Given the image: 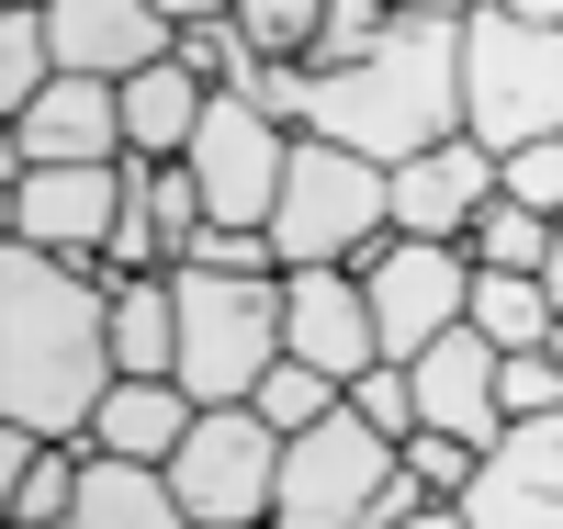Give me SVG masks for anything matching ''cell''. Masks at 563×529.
Returning a JSON list of instances; mask_svg holds the SVG:
<instances>
[{
	"label": "cell",
	"instance_id": "1",
	"mask_svg": "<svg viewBox=\"0 0 563 529\" xmlns=\"http://www.w3.org/2000/svg\"><path fill=\"white\" fill-rule=\"evenodd\" d=\"M113 383H124L113 282H90L45 249H12L0 260V417L34 428V440H90Z\"/></svg>",
	"mask_w": 563,
	"mask_h": 529
},
{
	"label": "cell",
	"instance_id": "2",
	"mask_svg": "<svg viewBox=\"0 0 563 529\" xmlns=\"http://www.w3.org/2000/svg\"><path fill=\"white\" fill-rule=\"evenodd\" d=\"M327 147H361L372 169H406L462 135V23H417L395 12V34L361 68H316V124Z\"/></svg>",
	"mask_w": 563,
	"mask_h": 529
},
{
	"label": "cell",
	"instance_id": "3",
	"mask_svg": "<svg viewBox=\"0 0 563 529\" xmlns=\"http://www.w3.org/2000/svg\"><path fill=\"white\" fill-rule=\"evenodd\" d=\"M395 236V169H372L361 147L294 135V180L271 203V260L282 271H361Z\"/></svg>",
	"mask_w": 563,
	"mask_h": 529
},
{
	"label": "cell",
	"instance_id": "4",
	"mask_svg": "<svg viewBox=\"0 0 563 529\" xmlns=\"http://www.w3.org/2000/svg\"><path fill=\"white\" fill-rule=\"evenodd\" d=\"M180 294V395L192 406H249L282 361V271H169Z\"/></svg>",
	"mask_w": 563,
	"mask_h": 529
},
{
	"label": "cell",
	"instance_id": "5",
	"mask_svg": "<svg viewBox=\"0 0 563 529\" xmlns=\"http://www.w3.org/2000/svg\"><path fill=\"white\" fill-rule=\"evenodd\" d=\"M462 135L496 147V158L563 135V34H541V23L485 0V12L462 23Z\"/></svg>",
	"mask_w": 563,
	"mask_h": 529
},
{
	"label": "cell",
	"instance_id": "6",
	"mask_svg": "<svg viewBox=\"0 0 563 529\" xmlns=\"http://www.w3.org/2000/svg\"><path fill=\"white\" fill-rule=\"evenodd\" d=\"M406 451L384 428H361L350 406L316 417L305 440H282V496H271V529H372V507L395 496Z\"/></svg>",
	"mask_w": 563,
	"mask_h": 529
},
{
	"label": "cell",
	"instance_id": "7",
	"mask_svg": "<svg viewBox=\"0 0 563 529\" xmlns=\"http://www.w3.org/2000/svg\"><path fill=\"white\" fill-rule=\"evenodd\" d=\"M169 496L192 529H260L282 496V428L260 406H203L192 440L169 451Z\"/></svg>",
	"mask_w": 563,
	"mask_h": 529
},
{
	"label": "cell",
	"instance_id": "8",
	"mask_svg": "<svg viewBox=\"0 0 563 529\" xmlns=\"http://www.w3.org/2000/svg\"><path fill=\"white\" fill-rule=\"evenodd\" d=\"M372 327H384V361H429L451 327H474V249H440V236H384L361 260Z\"/></svg>",
	"mask_w": 563,
	"mask_h": 529
},
{
	"label": "cell",
	"instance_id": "9",
	"mask_svg": "<svg viewBox=\"0 0 563 529\" xmlns=\"http://www.w3.org/2000/svg\"><path fill=\"white\" fill-rule=\"evenodd\" d=\"M124 203H135V158L113 169H12V249H45L102 282L113 236H124Z\"/></svg>",
	"mask_w": 563,
	"mask_h": 529
},
{
	"label": "cell",
	"instance_id": "10",
	"mask_svg": "<svg viewBox=\"0 0 563 529\" xmlns=\"http://www.w3.org/2000/svg\"><path fill=\"white\" fill-rule=\"evenodd\" d=\"M203 180V203L214 225H260L271 236V203H282V180H294V135H282L260 102H238V90H214V113L192 135V158H180Z\"/></svg>",
	"mask_w": 563,
	"mask_h": 529
},
{
	"label": "cell",
	"instance_id": "11",
	"mask_svg": "<svg viewBox=\"0 0 563 529\" xmlns=\"http://www.w3.org/2000/svg\"><path fill=\"white\" fill-rule=\"evenodd\" d=\"M282 361H316L327 383H361L384 361V327H372L361 271H282Z\"/></svg>",
	"mask_w": 563,
	"mask_h": 529
},
{
	"label": "cell",
	"instance_id": "12",
	"mask_svg": "<svg viewBox=\"0 0 563 529\" xmlns=\"http://www.w3.org/2000/svg\"><path fill=\"white\" fill-rule=\"evenodd\" d=\"M474 529H563V417H519L485 451V473L462 485Z\"/></svg>",
	"mask_w": 563,
	"mask_h": 529
},
{
	"label": "cell",
	"instance_id": "13",
	"mask_svg": "<svg viewBox=\"0 0 563 529\" xmlns=\"http://www.w3.org/2000/svg\"><path fill=\"white\" fill-rule=\"evenodd\" d=\"M406 372H417V428H440V440H474V451L507 440V395H496L507 350H496V339L451 327V339H440L429 361H406Z\"/></svg>",
	"mask_w": 563,
	"mask_h": 529
},
{
	"label": "cell",
	"instance_id": "14",
	"mask_svg": "<svg viewBox=\"0 0 563 529\" xmlns=\"http://www.w3.org/2000/svg\"><path fill=\"white\" fill-rule=\"evenodd\" d=\"M12 158L23 169H113L124 158V79H57L12 124Z\"/></svg>",
	"mask_w": 563,
	"mask_h": 529
},
{
	"label": "cell",
	"instance_id": "15",
	"mask_svg": "<svg viewBox=\"0 0 563 529\" xmlns=\"http://www.w3.org/2000/svg\"><path fill=\"white\" fill-rule=\"evenodd\" d=\"M496 203V147H474V135H451V147L406 158L395 169V236H440V249H462V236L485 225Z\"/></svg>",
	"mask_w": 563,
	"mask_h": 529
},
{
	"label": "cell",
	"instance_id": "16",
	"mask_svg": "<svg viewBox=\"0 0 563 529\" xmlns=\"http://www.w3.org/2000/svg\"><path fill=\"white\" fill-rule=\"evenodd\" d=\"M45 34H57L68 79H135V68L180 57V34L147 12V0H45Z\"/></svg>",
	"mask_w": 563,
	"mask_h": 529
},
{
	"label": "cell",
	"instance_id": "17",
	"mask_svg": "<svg viewBox=\"0 0 563 529\" xmlns=\"http://www.w3.org/2000/svg\"><path fill=\"white\" fill-rule=\"evenodd\" d=\"M203 113H214V79H192L180 57L135 68V79H124V158H135V169H169V158H192Z\"/></svg>",
	"mask_w": 563,
	"mask_h": 529
},
{
	"label": "cell",
	"instance_id": "18",
	"mask_svg": "<svg viewBox=\"0 0 563 529\" xmlns=\"http://www.w3.org/2000/svg\"><path fill=\"white\" fill-rule=\"evenodd\" d=\"M192 395H180V383H113L102 395V417H90V451H113V462H158L169 473V451L192 440Z\"/></svg>",
	"mask_w": 563,
	"mask_h": 529
},
{
	"label": "cell",
	"instance_id": "19",
	"mask_svg": "<svg viewBox=\"0 0 563 529\" xmlns=\"http://www.w3.org/2000/svg\"><path fill=\"white\" fill-rule=\"evenodd\" d=\"M68 518H79V529H192L158 462H113V451H90V473H79V507H68Z\"/></svg>",
	"mask_w": 563,
	"mask_h": 529
},
{
	"label": "cell",
	"instance_id": "20",
	"mask_svg": "<svg viewBox=\"0 0 563 529\" xmlns=\"http://www.w3.org/2000/svg\"><path fill=\"white\" fill-rule=\"evenodd\" d=\"M113 361H124V383H169L180 372V294H169V271L113 282Z\"/></svg>",
	"mask_w": 563,
	"mask_h": 529
},
{
	"label": "cell",
	"instance_id": "21",
	"mask_svg": "<svg viewBox=\"0 0 563 529\" xmlns=\"http://www.w3.org/2000/svg\"><path fill=\"white\" fill-rule=\"evenodd\" d=\"M474 339H496V350H552V339H563L552 282H541V271H474Z\"/></svg>",
	"mask_w": 563,
	"mask_h": 529
},
{
	"label": "cell",
	"instance_id": "22",
	"mask_svg": "<svg viewBox=\"0 0 563 529\" xmlns=\"http://www.w3.org/2000/svg\"><path fill=\"white\" fill-rule=\"evenodd\" d=\"M552 214H530V203H507V191H496V203H485V225L474 236H462V249H474V271H552Z\"/></svg>",
	"mask_w": 563,
	"mask_h": 529
},
{
	"label": "cell",
	"instance_id": "23",
	"mask_svg": "<svg viewBox=\"0 0 563 529\" xmlns=\"http://www.w3.org/2000/svg\"><path fill=\"white\" fill-rule=\"evenodd\" d=\"M79 473H90V440H45V451L23 462V485H12V529L68 518V507H79Z\"/></svg>",
	"mask_w": 563,
	"mask_h": 529
},
{
	"label": "cell",
	"instance_id": "24",
	"mask_svg": "<svg viewBox=\"0 0 563 529\" xmlns=\"http://www.w3.org/2000/svg\"><path fill=\"white\" fill-rule=\"evenodd\" d=\"M249 406H260V417L282 428V440H305L316 417H339V406H350V383H327L316 361H271V383H260Z\"/></svg>",
	"mask_w": 563,
	"mask_h": 529
},
{
	"label": "cell",
	"instance_id": "25",
	"mask_svg": "<svg viewBox=\"0 0 563 529\" xmlns=\"http://www.w3.org/2000/svg\"><path fill=\"white\" fill-rule=\"evenodd\" d=\"M238 34L260 45V57H294V68H316V34H327V0H238Z\"/></svg>",
	"mask_w": 563,
	"mask_h": 529
},
{
	"label": "cell",
	"instance_id": "26",
	"mask_svg": "<svg viewBox=\"0 0 563 529\" xmlns=\"http://www.w3.org/2000/svg\"><path fill=\"white\" fill-rule=\"evenodd\" d=\"M350 417L384 428V440L406 451V440H417V372H406V361H372V372L350 383Z\"/></svg>",
	"mask_w": 563,
	"mask_h": 529
},
{
	"label": "cell",
	"instance_id": "27",
	"mask_svg": "<svg viewBox=\"0 0 563 529\" xmlns=\"http://www.w3.org/2000/svg\"><path fill=\"white\" fill-rule=\"evenodd\" d=\"M395 34V0H327V34H316V68H361L372 45Z\"/></svg>",
	"mask_w": 563,
	"mask_h": 529
},
{
	"label": "cell",
	"instance_id": "28",
	"mask_svg": "<svg viewBox=\"0 0 563 529\" xmlns=\"http://www.w3.org/2000/svg\"><path fill=\"white\" fill-rule=\"evenodd\" d=\"M496 191L563 225V135H541V147H519V158H496Z\"/></svg>",
	"mask_w": 563,
	"mask_h": 529
},
{
	"label": "cell",
	"instance_id": "29",
	"mask_svg": "<svg viewBox=\"0 0 563 529\" xmlns=\"http://www.w3.org/2000/svg\"><path fill=\"white\" fill-rule=\"evenodd\" d=\"M406 473H417L429 496H451V507H462V485L485 473V451H474V440H440V428H417V440H406Z\"/></svg>",
	"mask_w": 563,
	"mask_h": 529
},
{
	"label": "cell",
	"instance_id": "30",
	"mask_svg": "<svg viewBox=\"0 0 563 529\" xmlns=\"http://www.w3.org/2000/svg\"><path fill=\"white\" fill-rule=\"evenodd\" d=\"M180 271H282V260H271V236H260V225H203Z\"/></svg>",
	"mask_w": 563,
	"mask_h": 529
},
{
	"label": "cell",
	"instance_id": "31",
	"mask_svg": "<svg viewBox=\"0 0 563 529\" xmlns=\"http://www.w3.org/2000/svg\"><path fill=\"white\" fill-rule=\"evenodd\" d=\"M147 12H158L169 34H192V23H225V12H238V0H147Z\"/></svg>",
	"mask_w": 563,
	"mask_h": 529
},
{
	"label": "cell",
	"instance_id": "32",
	"mask_svg": "<svg viewBox=\"0 0 563 529\" xmlns=\"http://www.w3.org/2000/svg\"><path fill=\"white\" fill-rule=\"evenodd\" d=\"M395 12H417V23H474L485 0H395Z\"/></svg>",
	"mask_w": 563,
	"mask_h": 529
},
{
	"label": "cell",
	"instance_id": "33",
	"mask_svg": "<svg viewBox=\"0 0 563 529\" xmlns=\"http://www.w3.org/2000/svg\"><path fill=\"white\" fill-rule=\"evenodd\" d=\"M496 12H519V23H541V34H563V0H496Z\"/></svg>",
	"mask_w": 563,
	"mask_h": 529
},
{
	"label": "cell",
	"instance_id": "34",
	"mask_svg": "<svg viewBox=\"0 0 563 529\" xmlns=\"http://www.w3.org/2000/svg\"><path fill=\"white\" fill-rule=\"evenodd\" d=\"M406 529H474V518H462V507H417Z\"/></svg>",
	"mask_w": 563,
	"mask_h": 529
},
{
	"label": "cell",
	"instance_id": "35",
	"mask_svg": "<svg viewBox=\"0 0 563 529\" xmlns=\"http://www.w3.org/2000/svg\"><path fill=\"white\" fill-rule=\"evenodd\" d=\"M541 282H552V316H563V236H552V271H541Z\"/></svg>",
	"mask_w": 563,
	"mask_h": 529
},
{
	"label": "cell",
	"instance_id": "36",
	"mask_svg": "<svg viewBox=\"0 0 563 529\" xmlns=\"http://www.w3.org/2000/svg\"><path fill=\"white\" fill-rule=\"evenodd\" d=\"M0 12H45V0H0Z\"/></svg>",
	"mask_w": 563,
	"mask_h": 529
},
{
	"label": "cell",
	"instance_id": "37",
	"mask_svg": "<svg viewBox=\"0 0 563 529\" xmlns=\"http://www.w3.org/2000/svg\"><path fill=\"white\" fill-rule=\"evenodd\" d=\"M45 529H79V518H45Z\"/></svg>",
	"mask_w": 563,
	"mask_h": 529
},
{
	"label": "cell",
	"instance_id": "38",
	"mask_svg": "<svg viewBox=\"0 0 563 529\" xmlns=\"http://www.w3.org/2000/svg\"><path fill=\"white\" fill-rule=\"evenodd\" d=\"M260 529H271V518H260Z\"/></svg>",
	"mask_w": 563,
	"mask_h": 529
}]
</instances>
